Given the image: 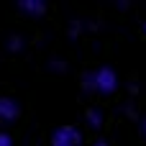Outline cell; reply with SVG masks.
<instances>
[{
  "label": "cell",
  "instance_id": "4fadbf2b",
  "mask_svg": "<svg viewBox=\"0 0 146 146\" xmlns=\"http://www.w3.org/2000/svg\"><path fill=\"white\" fill-rule=\"evenodd\" d=\"M144 31H146V23H144Z\"/></svg>",
  "mask_w": 146,
  "mask_h": 146
},
{
  "label": "cell",
  "instance_id": "9c48e42d",
  "mask_svg": "<svg viewBox=\"0 0 146 146\" xmlns=\"http://www.w3.org/2000/svg\"><path fill=\"white\" fill-rule=\"evenodd\" d=\"M123 113H126V115H128L131 121H136V118H139V113H136V108H133V103H126V105H123Z\"/></svg>",
  "mask_w": 146,
  "mask_h": 146
},
{
  "label": "cell",
  "instance_id": "7c38bea8",
  "mask_svg": "<svg viewBox=\"0 0 146 146\" xmlns=\"http://www.w3.org/2000/svg\"><path fill=\"white\" fill-rule=\"evenodd\" d=\"M141 131H144V136H146V115L141 118Z\"/></svg>",
  "mask_w": 146,
  "mask_h": 146
},
{
  "label": "cell",
  "instance_id": "8992f818",
  "mask_svg": "<svg viewBox=\"0 0 146 146\" xmlns=\"http://www.w3.org/2000/svg\"><path fill=\"white\" fill-rule=\"evenodd\" d=\"M85 28H87V23H85L82 18H72L69 26H67V36H69V41H77V38L85 33Z\"/></svg>",
  "mask_w": 146,
  "mask_h": 146
},
{
  "label": "cell",
  "instance_id": "52a82bcc",
  "mask_svg": "<svg viewBox=\"0 0 146 146\" xmlns=\"http://www.w3.org/2000/svg\"><path fill=\"white\" fill-rule=\"evenodd\" d=\"M5 49H8L10 54H21V51L26 49V38H23L21 33H10V36L5 38Z\"/></svg>",
  "mask_w": 146,
  "mask_h": 146
},
{
  "label": "cell",
  "instance_id": "8fae6325",
  "mask_svg": "<svg viewBox=\"0 0 146 146\" xmlns=\"http://www.w3.org/2000/svg\"><path fill=\"white\" fill-rule=\"evenodd\" d=\"M92 146H110V144H108V139H95Z\"/></svg>",
  "mask_w": 146,
  "mask_h": 146
},
{
  "label": "cell",
  "instance_id": "277c9868",
  "mask_svg": "<svg viewBox=\"0 0 146 146\" xmlns=\"http://www.w3.org/2000/svg\"><path fill=\"white\" fill-rule=\"evenodd\" d=\"M15 8L28 18H44L46 10H49V3L46 0H18Z\"/></svg>",
  "mask_w": 146,
  "mask_h": 146
},
{
  "label": "cell",
  "instance_id": "ba28073f",
  "mask_svg": "<svg viewBox=\"0 0 146 146\" xmlns=\"http://www.w3.org/2000/svg\"><path fill=\"white\" fill-rule=\"evenodd\" d=\"M49 69H51V72H59V74H64V72L69 69V64H67L64 59H49Z\"/></svg>",
  "mask_w": 146,
  "mask_h": 146
},
{
  "label": "cell",
  "instance_id": "30bf717a",
  "mask_svg": "<svg viewBox=\"0 0 146 146\" xmlns=\"http://www.w3.org/2000/svg\"><path fill=\"white\" fill-rule=\"evenodd\" d=\"M0 146H13V136L8 131H0Z\"/></svg>",
  "mask_w": 146,
  "mask_h": 146
},
{
  "label": "cell",
  "instance_id": "7a4b0ae2",
  "mask_svg": "<svg viewBox=\"0 0 146 146\" xmlns=\"http://www.w3.org/2000/svg\"><path fill=\"white\" fill-rule=\"evenodd\" d=\"M82 131L72 123H64V126H56L49 136V146H82Z\"/></svg>",
  "mask_w": 146,
  "mask_h": 146
},
{
  "label": "cell",
  "instance_id": "6da1fadb",
  "mask_svg": "<svg viewBox=\"0 0 146 146\" xmlns=\"http://www.w3.org/2000/svg\"><path fill=\"white\" fill-rule=\"evenodd\" d=\"M118 72L110 67V64H103V67H95V69H87L82 72L80 77V85L85 92H92V95H113L118 90Z\"/></svg>",
  "mask_w": 146,
  "mask_h": 146
},
{
  "label": "cell",
  "instance_id": "3957f363",
  "mask_svg": "<svg viewBox=\"0 0 146 146\" xmlns=\"http://www.w3.org/2000/svg\"><path fill=\"white\" fill-rule=\"evenodd\" d=\"M21 118V105L10 95H0V123H15Z\"/></svg>",
  "mask_w": 146,
  "mask_h": 146
},
{
  "label": "cell",
  "instance_id": "5b68a950",
  "mask_svg": "<svg viewBox=\"0 0 146 146\" xmlns=\"http://www.w3.org/2000/svg\"><path fill=\"white\" fill-rule=\"evenodd\" d=\"M85 123L92 128V131H98V128H103V123H105V113L100 110V108H87L85 110Z\"/></svg>",
  "mask_w": 146,
  "mask_h": 146
}]
</instances>
